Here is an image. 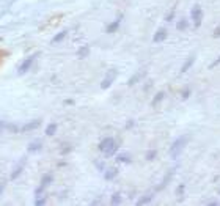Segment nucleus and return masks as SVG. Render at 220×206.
Returning <instances> with one entry per match:
<instances>
[{"label": "nucleus", "mask_w": 220, "mask_h": 206, "mask_svg": "<svg viewBox=\"0 0 220 206\" xmlns=\"http://www.w3.org/2000/svg\"><path fill=\"white\" fill-rule=\"evenodd\" d=\"M189 142H190V135L189 134H182L181 137L176 138L171 143V147H170V156H171V159H178L181 156L182 149L187 147Z\"/></svg>", "instance_id": "f257e3e1"}, {"label": "nucleus", "mask_w": 220, "mask_h": 206, "mask_svg": "<svg viewBox=\"0 0 220 206\" xmlns=\"http://www.w3.org/2000/svg\"><path fill=\"white\" fill-rule=\"evenodd\" d=\"M190 18L193 21V27L200 28L203 24V18H204V13H203V8L200 5H193L190 9Z\"/></svg>", "instance_id": "f03ea898"}, {"label": "nucleus", "mask_w": 220, "mask_h": 206, "mask_svg": "<svg viewBox=\"0 0 220 206\" xmlns=\"http://www.w3.org/2000/svg\"><path fill=\"white\" fill-rule=\"evenodd\" d=\"M195 60H196V57H195V55H190V57H189V58H187V60H186V61H184V65L181 66V72H187L189 69H190L192 66H193V63H195Z\"/></svg>", "instance_id": "7ed1b4c3"}, {"label": "nucleus", "mask_w": 220, "mask_h": 206, "mask_svg": "<svg viewBox=\"0 0 220 206\" xmlns=\"http://www.w3.org/2000/svg\"><path fill=\"white\" fill-rule=\"evenodd\" d=\"M167 36H168L167 30H165V28H159L157 32H156V35H154V41H156V43H161V41H164Z\"/></svg>", "instance_id": "20e7f679"}, {"label": "nucleus", "mask_w": 220, "mask_h": 206, "mask_svg": "<svg viewBox=\"0 0 220 206\" xmlns=\"http://www.w3.org/2000/svg\"><path fill=\"white\" fill-rule=\"evenodd\" d=\"M176 28L179 30V32H186V30L189 28V21L186 18H182L181 21H178V24H176Z\"/></svg>", "instance_id": "39448f33"}, {"label": "nucleus", "mask_w": 220, "mask_h": 206, "mask_svg": "<svg viewBox=\"0 0 220 206\" xmlns=\"http://www.w3.org/2000/svg\"><path fill=\"white\" fill-rule=\"evenodd\" d=\"M190 95H192V88H190V87H186V88L181 90L182 99H189V98H190Z\"/></svg>", "instance_id": "423d86ee"}, {"label": "nucleus", "mask_w": 220, "mask_h": 206, "mask_svg": "<svg viewBox=\"0 0 220 206\" xmlns=\"http://www.w3.org/2000/svg\"><path fill=\"white\" fill-rule=\"evenodd\" d=\"M164 96H165V93H164V91L157 93V95H156V98L153 99V104H157V102H161L162 99H164Z\"/></svg>", "instance_id": "0eeeda50"}, {"label": "nucleus", "mask_w": 220, "mask_h": 206, "mask_svg": "<svg viewBox=\"0 0 220 206\" xmlns=\"http://www.w3.org/2000/svg\"><path fill=\"white\" fill-rule=\"evenodd\" d=\"M173 172H175V170H170V173H168V175H167V176L164 178V181H162V184H161V187H164V186H167V182H168V181H170V179H171V176H173Z\"/></svg>", "instance_id": "6e6552de"}, {"label": "nucleus", "mask_w": 220, "mask_h": 206, "mask_svg": "<svg viewBox=\"0 0 220 206\" xmlns=\"http://www.w3.org/2000/svg\"><path fill=\"white\" fill-rule=\"evenodd\" d=\"M175 13H176V9H175V8H173V9H171V11H170V13H168V14H167V18H165V21H167V22H171V21H173V19H175Z\"/></svg>", "instance_id": "1a4fd4ad"}, {"label": "nucleus", "mask_w": 220, "mask_h": 206, "mask_svg": "<svg viewBox=\"0 0 220 206\" xmlns=\"http://www.w3.org/2000/svg\"><path fill=\"white\" fill-rule=\"evenodd\" d=\"M219 65H220V55H219V57H217V58L214 60V61L211 63V66H209V68H211V69H214L215 66H219Z\"/></svg>", "instance_id": "9d476101"}, {"label": "nucleus", "mask_w": 220, "mask_h": 206, "mask_svg": "<svg viewBox=\"0 0 220 206\" xmlns=\"http://www.w3.org/2000/svg\"><path fill=\"white\" fill-rule=\"evenodd\" d=\"M184 189H186V184L178 186V189H176V194H178V195H182V194H184Z\"/></svg>", "instance_id": "9b49d317"}, {"label": "nucleus", "mask_w": 220, "mask_h": 206, "mask_svg": "<svg viewBox=\"0 0 220 206\" xmlns=\"http://www.w3.org/2000/svg\"><path fill=\"white\" fill-rule=\"evenodd\" d=\"M212 36H214V38H220V25H217V27L214 28V32H212Z\"/></svg>", "instance_id": "f8f14e48"}, {"label": "nucleus", "mask_w": 220, "mask_h": 206, "mask_svg": "<svg viewBox=\"0 0 220 206\" xmlns=\"http://www.w3.org/2000/svg\"><path fill=\"white\" fill-rule=\"evenodd\" d=\"M146 157H148L149 161H151V159H154V157H156V151H149V153H148V156H146Z\"/></svg>", "instance_id": "ddd939ff"}, {"label": "nucleus", "mask_w": 220, "mask_h": 206, "mask_svg": "<svg viewBox=\"0 0 220 206\" xmlns=\"http://www.w3.org/2000/svg\"><path fill=\"white\" fill-rule=\"evenodd\" d=\"M115 175H116V170H110L109 173H107V178L110 179V178H113V176H115Z\"/></svg>", "instance_id": "4468645a"}, {"label": "nucleus", "mask_w": 220, "mask_h": 206, "mask_svg": "<svg viewBox=\"0 0 220 206\" xmlns=\"http://www.w3.org/2000/svg\"><path fill=\"white\" fill-rule=\"evenodd\" d=\"M2 60H3V54L0 52V63H2Z\"/></svg>", "instance_id": "2eb2a0df"}, {"label": "nucleus", "mask_w": 220, "mask_h": 206, "mask_svg": "<svg viewBox=\"0 0 220 206\" xmlns=\"http://www.w3.org/2000/svg\"><path fill=\"white\" fill-rule=\"evenodd\" d=\"M219 195H220V189H219Z\"/></svg>", "instance_id": "dca6fc26"}]
</instances>
